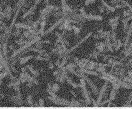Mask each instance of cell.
<instances>
[{
	"label": "cell",
	"instance_id": "obj_4",
	"mask_svg": "<svg viewBox=\"0 0 132 123\" xmlns=\"http://www.w3.org/2000/svg\"><path fill=\"white\" fill-rule=\"evenodd\" d=\"M82 78L85 79V82H86L87 83H88L89 84V85L91 87V88H92V90H93L94 93L95 94H96V95H98L99 90H98V89H97V88L96 87L95 84L94 83L88 78V77L86 76V75H84Z\"/></svg>",
	"mask_w": 132,
	"mask_h": 123
},
{
	"label": "cell",
	"instance_id": "obj_7",
	"mask_svg": "<svg viewBox=\"0 0 132 123\" xmlns=\"http://www.w3.org/2000/svg\"><path fill=\"white\" fill-rule=\"evenodd\" d=\"M117 21H118V18H114L110 20V24L111 25L112 27L113 30H115L116 29L117 27Z\"/></svg>",
	"mask_w": 132,
	"mask_h": 123
},
{
	"label": "cell",
	"instance_id": "obj_10",
	"mask_svg": "<svg viewBox=\"0 0 132 123\" xmlns=\"http://www.w3.org/2000/svg\"><path fill=\"white\" fill-rule=\"evenodd\" d=\"M131 102H132V92L131 93L130 96H129V98H128V99L127 100V103H126V105H125V106H126V107L130 106Z\"/></svg>",
	"mask_w": 132,
	"mask_h": 123
},
{
	"label": "cell",
	"instance_id": "obj_2",
	"mask_svg": "<svg viewBox=\"0 0 132 123\" xmlns=\"http://www.w3.org/2000/svg\"><path fill=\"white\" fill-rule=\"evenodd\" d=\"M108 87V82H106L103 85V87H102L101 90L98 93V99H97V101L95 102L93 101V104L94 106H100V103H101L102 102V100L103 99V97H104V95L105 94L106 91L107 90V88Z\"/></svg>",
	"mask_w": 132,
	"mask_h": 123
},
{
	"label": "cell",
	"instance_id": "obj_3",
	"mask_svg": "<svg viewBox=\"0 0 132 123\" xmlns=\"http://www.w3.org/2000/svg\"><path fill=\"white\" fill-rule=\"evenodd\" d=\"M118 90H119L118 88L113 86L112 90V91H111L109 99L105 101V104H108V105L110 106V105L112 104V102L114 100V99H115L116 96L117 95V91H118Z\"/></svg>",
	"mask_w": 132,
	"mask_h": 123
},
{
	"label": "cell",
	"instance_id": "obj_1",
	"mask_svg": "<svg viewBox=\"0 0 132 123\" xmlns=\"http://www.w3.org/2000/svg\"><path fill=\"white\" fill-rule=\"evenodd\" d=\"M79 85H80L79 87L81 88L83 96H84V97L86 103H87V104L91 103L93 102V101L92 100V99H91L90 95V93H89L88 91L86 88V82H85V79L83 78H81Z\"/></svg>",
	"mask_w": 132,
	"mask_h": 123
},
{
	"label": "cell",
	"instance_id": "obj_12",
	"mask_svg": "<svg viewBox=\"0 0 132 123\" xmlns=\"http://www.w3.org/2000/svg\"><path fill=\"white\" fill-rule=\"evenodd\" d=\"M49 66H50V68H51V69H53V68H54V64L50 62V63L49 64Z\"/></svg>",
	"mask_w": 132,
	"mask_h": 123
},
{
	"label": "cell",
	"instance_id": "obj_9",
	"mask_svg": "<svg viewBox=\"0 0 132 123\" xmlns=\"http://www.w3.org/2000/svg\"><path fill=\"white\" fill-rule=\"evenodd\" d=\"M27 103L28 104H29L31 106H32L34 105V103L32 101V97L31 95H28L27 97Z\"/></svg>",
	"mask_w": 132,
	"mask_h": 123
},
{
	"label": "cell",
	"instance_id": "obj_6",
	"mask_svg": "<svg viewBox=\"0 0 132 123\" xmlns=\"http://www.w3.org/2000/svg\"><path fill=\"white\" fill-rule=\"evenodd\" d=\"M26 68L27 69L29 70L30 72L32 74V75H34L35 76H39V73L38 71L36 70H35V68H34L31 65H27L26 66Z\"/></svg>",
	"mask_w": 132,
	"mask_h": 123
},
{
	"label": "cell",
	"instance_id": "obj_13",
	"mask_svg": "<svg viewBox=\"0 0 132 123\" xmlns=\"http://www.w3.org/2000/svg\"><path fill=\"white\" fill-rule=\"evenodd\" d=\"M2 97H3L2 94L1 93V92H0V99H1V98H2Z\"/></svg>",
	"mask_w": 132,
	"mask_h": 123
},
{
	"label": "cell",
	"instance_id": "obj_8",
	"mask_svg": "<svg viewBox=\"0 0 132 123\" xmlns=\"http://www.w3.org/2000/svg\"><path fill=\"white\" fill-rule=\"evenodd\" d=\"M34 57L32 56H26L24 57V58H23L21 59V61H20V64H24L26 62H27V61H29V60L31 59L32 58H33Z\"/></svg>",
	"mask_w": 132,
	"mask_h": 123
},
{
	"label": "cell",
	"instance_id": "obj_11",
	"mask_svg": "<svg viewBox=\"0 0 132 123\" xmlns=\"http://www.w3.org/2000/svg\"><path fill=\"white\" fill-rule=\"evenodd\" d=\"M39 105L40 107H43L44 106V100L43 99H39Z\"/></svg>",
	"mask_w": 132,
	"mask_h": 123
},
{
	"label": "cell",
	"instance_id": "obj_5",
	"mask_svg": "<svg viewBox=\"0 0 132 123\" xmlns=\"http://www.w3.org/2000/svg\"><path fill=\"white\" fill-rule=\"evenodd\" d=\"M65 81L67 82L69 84H70L71 86H72L73 87L75 88H79L80 87L79 84H77L76 83L74 82L72 80H71V78H70L68 76V74L67 75H66L65 76Z\"/></svg>",
	"mask_w": 132,
	"mask_h": 123
}]
</instances>
